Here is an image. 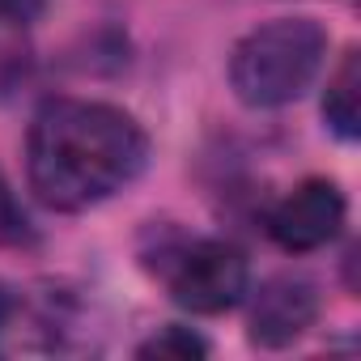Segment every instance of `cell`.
Instances as JSON below:
<instances>
[{"instance_id":"cell-1","label":"cell","mask_w":361,"mask_h":361,"mask_svg":"<svg viewBox=\"0 0 361 361\" xmlns=\"http://www.w3.org/2000/svg\"><path fill=\"white\" fill-rule=\"evenodd\" d=\"M149 161L145 128L111 106L60 98L35 115L30 128V188L56 213H85L123 192Z\"/></svg>"},{"instance_id":"cell-6","label":"cell","mask_w":361,"mask_h":361,"mask_svg":"<svg viewBox=\"0 0 361 361\" xmlns=\"http://www.w3.org/2000/svg\"><path fill=\"white\" fill-rule=\"evenodd\" d=\"M323 119L344 140H353L361 132V56L357 51H348L340 60V68L331 73L327 94H323Z\"/></svg>"},{"instance_id":"cell-5","label":"cell","mask_w":361,"mask_h":361,"mask_svg":"<svg viewBox=\"0 0 361 361\" xmlns=\"http://www.w3.org/2000/svg\"><path fill=\"white\" fill-rule=\"evenodd\" d=\"M319 319V289L306 276H272L255 289L251 302V340L264 348H285L298 336L310 331V323Z\"/></svg>"},{"instance_id":"cell-4","label":"cell","mask_w":361,"mask_h":361,"mask_svg":"<svg viewBox=\"0 0 361 361\" xmlns=\"http://www.w3.org/2000/svg\"><path fill=\"white\" fill-rule=\"evenodd\" d=\"M340 226H344V196L331 178H306L268 217L272 243L281 251H293V255L327 247L340 234Z\"/></svg>"},{"instance_id":"cell-8","label":"cell","mask_w":361,"mask_h":361,"mask_svg":"<svg viewBox=\"0 0 361 361\" xmlns=\"http://www.w3.org/2000/svg\"><path fill=\"white\" fill-rule=\"evenodd\" d=\"M13 238H22V209L5 183V174H0V243H13Z\"/></svg>"},{"instance_id":"cell-2","label":"cell","mask_w":361,"mask_h":361,"mask_svg":"<svg viewBox=\"0 0 361 361\" xmlns=\"http://www.w3.org/2000/svg\"><path fill=\"white\" fill-rule=\"evenodd\" d=\"M327 56V30L314 18H276L255 26L230 56V85L238 102L276 111L298 102L319 77Z\"/></svg>"},{"instance_id":"cell-7","label":"cell","mask_w":361,"mask_h":361,"mask_svg":"<svg viewBox=\"0 0 361 361\" xmlns=\"http://www.w3.org/2000/svg\"><path fill=\"white\" fill-rule=\"evenodd\" d=\"M136 353H140V357H157V361H192V357H204L209 344H204L196 331H188V327H161V331H157L153 340H145Z\"/></svg>"},{"instance_id":"cell-3","label":"cell","mask_w":361,"mask_h":361,"mask_svg":"<svg viewBox=\"0 0 361 361\" xmlns=\"http://www.w3.org/2000/svg\"><path fill=\"white\" fill-rule=\"evenodd\" d=\"M166 289L192 314H221L247 293V259L230 243H192L170 259Z\"/></svg>"}]
</instances>
